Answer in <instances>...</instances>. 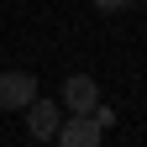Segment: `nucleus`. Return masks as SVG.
Masks as SVG:
<instances>
[{
    "instance_id": "nucleus-1",
    "label": "nucleus",
    "mask_w": 147,
    "mask_h": 147,
    "mask_svg": "<svg viewBox=\"0 0 147 147\" xmlns=\"http://www.w3.org/2000/svg\"><path fill=\"white\" fill-rule=\"evenodd\" d=\"M26 110V131L37 137V142H53V137H58V126H63V105H53V100H26L21 105Z\"/></svg>"
},
{
    "instance_id": "nucleus-2",
    "label": "nucleus",
    "mask_w": 147,
    "mask_h": 147,
    "mask_svg": "<svg viewBox=\"0 0 147 147\" xmlns=\"http://www.w3.org/2000/svg\"><path fill=\"white\" fill-rule=\"evenodd\" d=\"M100 137H105V126L89 116V110H79V116H68V110H63V126H58V137H53V142H63V147H95Z\"/></svg>"
},
{
    "instance_id": "nucleus-3",
    "label": "nucleus",
    "mask_w": 147,
    "mask_h": 147,
    "mask_svg": "<svg viewBox=\"0 0 147 147\" xmlns=\"http://www.w3.org/2000/svg\"><path fill=\"white\" fill-rule=\"evenodd\" d=\"M32 95H37V74H26V68H5L0 74V110H21Z\"/></svg>"
},
{
    "instance_id": "nucleus-4",
    "label": "nucleus",
    "mask_w": 147,
    "mask_h": 147,
    "mask_svg": "<svg viewBox=\"0 0 147 147\" xmlns=\"http://www.w3.org/2000/svg\"><path fill=\"white\" fill-rule=\"evenodd\" d=\"M95 105H100V84L89 74H68L63 79V110L79 116V110H95Z\"/></svg>"
},
{
    "instance_id": "nucleus-5",
    "label": "nucleus",
    "mask_w": 147,
    "mask_h": 147,
    "mask_svg": "<svg viewBox=\"0 0 147 147\" xmlns=\"http://www.w3.org/2000/svg\"><path fill=\"white\" fill-rule=\"evenodd\" d=\"M100 11H121V5H131V0H95Z\"/></svg>"
}]
</instances>
